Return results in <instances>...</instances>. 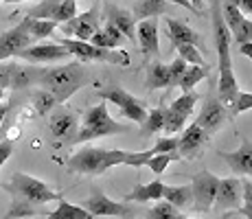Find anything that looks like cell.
Returning a JSON list of instances; mask_svg holds the SVG:
<instances>
[{"instance_id":"obj_36","label":"cell","mask_w":252,"mask_h":219,"mask_svg":"<svg viewBox=\"0 0 252 219\" xmlns=\"http://www.w3.org/2000/svg\"><path fill=\"white\" fill-rule=\"evenodd\" d=\"M178 160H182L178 152H173V154H160V156H152V158L145 162V167L152 169L156 175H162L164 169H167L171 162H178Z\"/></svg>"},{"instance_id":"obj_24","label":"cell","mask_w":252,"mask_h":219,"mask_svg":"<svg viewBox=\"0 0 252 219\" xmlns=\"http://www.w3.org/2000/svg\"><path fill=\"white\" fill-rule=\"evenodd\" d=\"M162 199L169 202L173 208L182 211L193 204V193L191 184H164L162 187Z\"/></svg>"},{"instance_id":"obj_53","label":"cell","mask_w":252,"mask_h":219,"mask_svg":"<svg viewBox=\"0 0 252 219\" xmlns=\"http://www.w3.org/2000/svg\"><path fill=\"white\" fill-rule=\"evenodd\" d=\"M2 2H27V0H0V4Z\"/></svg>"},{"instance_id":"obj_27","label":"cell","mask_w":252,"mask_h":219,"mask_svg":"<svg viewBox=\"0 0 252 219\" xmlns=\"http://www.w3.org/2000/svg\"><path fill=\"white\" fill-rule=\"evenodd\" d=\"M176 86L173 84V75L169 64H162V62H154L147 70V88L149 90H156V88H169Z\"/></svg>"},{"instance_id":"obj_51","label":"cell","mask_w":252,"mask_h":219,"mask_svg":"<svg viewBox=\"0 0 252 219\" xmlns=\"http://www.w3.org/2000/svg\"><path fill=\"white\" fill-rule=\"evenodd\" d=\"M189 2L193 4V9H195L197 13H202V11H204V0H189Z\"/></svg>"},{"instance_id":"obj_18","label":"cell","mask_w":252,"mask_h":219,"mask_svg":"<svg viewBox=\"0 0 252 219\" xmlns=\"http://www.w3.org/2000/svg\"><path fill=\"white\" fill-rule=\"evenodd\" d=\"M208 143V134L197 123H191L187 129H182V136L178 138V154L180 158H193L202 147Z\"/></svg>"},{"instance_id":"obj_23","label":"cell","mask_w":252,"mask_h":219,"mask_svg":"<svg viewBox=\"0 0 252 219\" xmlns=\"http://www.w3.org/2000/svg\"><path fill=\"white\" fill-rule=\"evenodd\" d=\"M75 127H77V114L66 108L53 112L51 119H48V129H51V134L55 138H68Z\"/></svg>"},{"instance_id":"obj_47","label":"cell","mask_w":252,"mask_h":219,"mask_svg":"<svg viewBox=\"0 0 252 219\" xmlns=\"http://www.w3.org/2000/svg\"><path fill=\"white\" fill-rule=\"evenodd\" d=\"M164 2H169V4H178V7H184L187 11H191V13H197L195 9H193V4L189 2V0H164ZM200 16V13H197Z\"/></svg>"},{"instance_id":"obj_41","label":"cell","mask_w":252,"mask_h":219,"mask_svg":"<svg viewBox=\"0 0 252 219\" xmlns=\"http://www.w3.org/2000/svg\"><path fill=\"white\" fill-rule=\"evenodd\" d=\"M149 158H152V152H149V149H145V152H129L123 164H125V167L140 169V167H145V162H147Z\"/></svg>"},{"instance_id":"obj_14","label":"cell","mask_w":252,"mask_h":219,"mask_svg":"<svg viewBox=\"0 0 252 219\" xmlns=\"http://www.w3.org/2000/svg\"><path fill=\"white\" fill-rule=\"evenodd\" d=\"M241 206V180L239 178H224L217 184V195L211 213H221L228 208Z\"/></svg>"},{"instance_id":"obj_50","label":"cell","mask_w":252,"mask_h":219,"mask_svg":"<svg viewBox=\"0 0 252 219\" xmlns=\"http://www.w3.org/2000/svg\"><path fill=\"white\" fill-rule=\"evenodd\" d=\"M7 114H9V103H0V127H2V123H4V119H7Z\"/></svg>"},{"instance_id":"obj_21","label":"cell","mask_w":252,"mask_h":219,"mask_svg":"<svg viewBox=\"0 0 252 219\" xmlns=\"http://www.w3.org/2000/svg\"><path fill=\"white\" fill-rule=\"evenodd\" d=\"M162 187L164 184L160 182V180H154V182H149V184H138V187H134L132 191L125 193L121 202H125V204H129V202H138V204L160 202L162 199Z\"/></svg>"},{"instance_id":"obj_22","label":"cell","mask_w":252,"mask_h":219,"mask_svg":"<svg viewBox=\"0 0 252 219\" xmlns=\"http://www.w3.org/2000/svg\"><path fill=\"white\" fill-rule=\"evenodd\" d=\"M171 4L164 0H138L134 4L132 16L136 18V22L143 20H158V16H169L171 13Z\"/></svg>"},{"instance_id":"obj_43","label":"cell","mask_w":252,"mask_h":219,"mask_svg":"<svg viewBox=\"0 0 252 219\" xmlns=\"http://www.w3.org/2000/svg\"><path fill=\"white\" fill-rule=\"evenodd\" d=\"M187 62H182L180 57H176V60L169 64V68H171V75H173V84L178 86V81H180V77L184 75V70H187Z\"/></svg>"},{"instance_id":"obj_11","label":"cell","mask_w":252,"mask_h":219,"mask_svg":"<svg viewBox=\"0 0 252 219\" xmlns=\"http://www.w3.org/2000/svg\"><path fill=\"white\" fill-rule=\"evenodd\" d=\"M16 57L29 62V64H55V62H64L68 60V51L57 42H40V44H31L24 51H20Z\"/></svg>"},{"instance_id":"obj_52","label":"cell","mask_w":252,"mask_h":219,"mask_svg":"<svg viewBox=\"0 0 252 219\" xmlns=\"http://www.w3.org/2000/svg\"><path fill=\"white\" fill-rule=\"evenodd\" d=\"M224 4H230V7H239V0H226Z\"/></svg>"},{"instance_id":"obj_16","label":"cell","mask_w":252,"mask_h":219,"mask_svg":"<svg viewBox=\"0 0 252 219\" xmlns=\"http://www.w3.org/2000/svg\"><path fill=\"white\" fill-rule=\"evenodd\" d=\"M220 156L235 175H241V178L250 175L252 178V140L244 138L235 152H220Z\"/></svg>"},{"instance_id":"obj_55","label":"cell","mask_w":252,"mask_h":219,"mask_svg":"<svg viewBox=\"0 0 252 219\" xmlns=\"http://www.w3.org/2000/svg\"><path fill=\"white\" fill-rule=\"evenodd\" d=\"M182 219H197V217H184V215H182Z\"/></svg>"},{"instance_id":"obj_5","label":"cell","mask_w":252,"mask_h":219,"mask_svg":"<svg viewBox=\"0 0 252 219\" xmlns=\"http://www.w3.org/2000/svg\"><path fill=\"white\" fill-rule=\"evenodd\" d=\"M2 191L11 193V197L27 199V202L37 204V206H44L48 202H57L62 197L60 191H55L46 182L27 173H13L7 182H2Z\"/></svg>"},{"instance_id":"obj_15","label":"cell","mask_w":252,"mask_h":219,"mask_svg":"<svg viewBox=\"0 0 252 219\" xmlns=\"http://www.w3.org/2000/svg\"><path fill=\"white\" fill-rule=\"evenodd\" d=\"M224 24L228 29V33L235 37L237 44H246L252 42V20L244 16L237 7H230V4H224Z\"/></svg>"},{"instance_id":"obj_45","label":"cell","mask_w":252,"mask_h":219,"mask_svg":"<svg viewBox=\"0 0 252 219\" xmlns=\"http://www.w3.org/2000/svg\"><path fill=\"white\" fill-rule=\"evenodd\" d=\"M241 180V202L246 206H252V180L248 178H239Z\"/></svg>"},{"instance_id":"obj_32","label":"cell","mask_w":252,"mask_h":219,"mask_svg":"<svg viewBox=\"0 0 252 219\" xmlns=\"http://www.w3.org/2000/svg\"><path fill=\"white\" fill-rule=\"evenodd\" d=\"M164 110L167 108H154L147 112V116H145V121L140 125H143V134L152 136V134H158L162 127H164Z\"/></svg>"},{"instance_id":"obj_35","label":"cell","mask_w":252,"mask_h":219,"mask_svg":"<svg viewBox=\"0 0 252 219\" xmlns=\"http://www.w3.org/2000/svg\"><path fill=\"white\" fill-rule=\"evenodd\" d=\"M31 101H33V108H35V112L40 116H46L48 112H51L53 108L57 105V101H55V96L51 94V92H46V90H35L31 94Z\"/></svg>"},{"instance_id":"obj_9","label":"cell","mask_w":252,"mask_h":219,"mask_svg":"<svg viewBox=\"0 0 252 219\" xmlns=\"http://www.w3.org/2000/svg\"><path fill=\"white\" fill-rule=\"evenodd\" d=\"M62 37L68 40H79V42H90L92 35L99 31V0H94V4L84 13H77L72 20L60 24Z\"/></svg>"},{"instance_id":"obj_19","label":"cell","mask_w":252,"mask_h":219,"mask_svg":"<svg viewBox=\"0 0 252 219\" xmlns=\"http://www.w3.org/2000/svg\"><path fill=\"white\" fill-rule=\"evenodd\" d=\"M164 29H167V37L171 42L173 48L184 46V44H191V46H200L202 37L197 31H193L187 22H180L176 18H164Z\"/></svg>"},{"instance_id":"obj_39","label":"cell","mask_w":252,"mask_h":219,"mask_svg":"<svg viewBox=\"0 0 252 219\" xmlns=\"http://www.w3.org/2000/svg\"><path fill=\"white\" fill-rule=\"evenodd\" d=\"M248 110H252V92H237L235 103H232V108L228 110L230 119L244 114V112H248Z\"/></svg>"},{"instance_id":"obj_37","label":"cell","mask_w":252,"mask_h":219,"mask_svg":"<svg viewBox=\"0 0 252 219\" xmlns=\"http://www.w3.org/2000/svg\"><path fill=\"white\" fill-rule=\"evenodd\" d=\"M178 57H180L182 62H187L189 66H200V68H211L204 62V57H202V53L197 51L195 46H191V44H184V46H178Z\"/></svg>"},{"instance_id":"obj_13","label":"cell","mask_w":252,"mask_h":219,"mask_svg":"<svg viewBox=\"0 0 252 219\" xmlns=\"http://www.w3.org/2000/svg\"><path fill=\"white\" fill-rule=\"evenodd\" d=\"M228 119H230L228 110L220 103V99H217V96H208L195 123L211 136V134H215L217 129H221V125H224Z\"/></svg>"},{"instance_id":"obj_29","label":"cell","mask_w":252,"mask_h":219,"mask_svg":"<svg viewBox=\"0 0 252 219\" xmlns=\"http://www.w3.org/2000/svg\"><path fill=\"white\" fill-rule=\"evenodd\" d=\"M27 31L33 40H44V37H53V33L57 31L60 24H55L53 20H35V18H24Z\"/></svg>"},{"instance_id":"obj_48","label":"cell","mask_w":252,"mask_h":219,"mask_svg":"<svg viewBox=\"0 0 252 219\" xmlns=\"http://www.w3.org/2000/svg\"><path fill=\"white\" fill-rule=\"evenodd\" d=\"M239 9L244 16H252V0H239Z\"/></svg>"},{"instance_id":"obj_33","label":"cell","mask_w":252,"mask_h":219,"mask_svg":"<svg viewBox=\"0 0 252 219\" xmlns=\"http://www.w3.org/2000/svg\"><path fill=\"white\" fill-rule=\"evenodd\" d=\"M147 219H182V211H178V208H173L169 202H156L152 208L147 211Z\"/></svg>"},{"instance_id":"obj_8","label":"cell","mask_w":252,"mask_h":219,"mask_svg":"<svg viewBox=\"0 0 252 219\" xmlns=\"http://www.w3.org/2000/svg\"><path fill=\"white\" fill-rule=\"evenodd\" d=\"M81 208L90 213L92 217H119V219H134L136 217V211H134L129 204L125 202H116V199H110L101 188H92L90 197L84 199Z\"/></svg>"},{"instance_id":"obj_38","label":"cell","mask_w":252,"mask_h":219,"mask_svg":"<svg viewBox=\"0 0 252 219\" xmlns=\"http://www.w3.org/2000/svg\"><path fill=\"white\" fill-rule=\"evenodd\" d=\"M184 125H187V116L176 114V112H171L169 108L164 110V127H162V131H167V136L176 134V131H182Z\"/></svg>"},{"instance_id":"obj_49","label":"cell","mask_w":252,"mask_h":219,"mask_svg":"<svg viewBox=\"0 0 252 219\" xmlns=\"http://www.w3.org/2000/svg\"><path fill=\"white\" fill-rule=\"evenodd\" d=\"M239 46V53L241 55H246L248 60L252 62V42H246V44H237Z\"/></svg>"},{"instance_id":"obj_46","label":"cell","mask_w":252,"mask_h":219,"mask_svg":"<svg viewBox=\"0 0 252 219\" xmlns=\"http://www.w3.org/2000/svg\"><path fill=\"white\" fill-rule=\"evenodd\" d=\"M224 217H226V219H228V217H244V219H252V206H246V204H241V206L237 208V211H228Z\"/></svg>"},{"instance_id":"obj_34","label":"cell","mask_w":252,"mask_h":219,"mask_svg":"<svg viewBox=\"0 0 252 219\" xmlns=\"http://www.w3.org/2000/svg\"><path fill=\"white\" fill-rule=\"evenodd\" d=\"M77 13H79L77 11V0H60L55 11H53V16H51V20L55 24H64V22L72 20Z\"/></svg>"},{"instance_id":"obj_17","label":"cell","mask_w":252,"mask_h":219,"mask_svg":"<svg viewBox=\"0 0 252 219\" xmlns=\"http://www.w3.org/2000/svg\"><path fill=\"white\" fill-rule=\"evenodd\" d=\"M105 22L112 24L125 40L136 42V18L132 16V11L121 9L116 4H105Z\"/></svg>"},{"instance_id":"obj_42","label":"cell","mask_w":252,"mask_h":219,"mask_svg":"<svg viewBox=\"0 0 252 219\" xmlns=\"http://www.w3.org/2000/svg\"><path fill=\"white\" fill-rule=\"evenodd\" d=\"M11 79H13V64H0V90L4 88H11Z\"/></svg>"},{"instance_id":"obj_40","label":"cell","mask_w":252,"mask_h":219,"mask_svg":"<svg viewBox=\"0 0 252 219\" xmlns=\"http://www.w3.org/2000/svg\"><path fill=\"white\" fill-rule=\"evenodd\" d=\"M152 156H160V154H173L178 152V138H171V136H162V138L156 140V145H154L152 149Z\"/></svg>"},{"instance_id":"obj_4","label":"cell","mask_w":252,"mask_h":219,"mask_svg":"<svg viewBox=\"0 0 252 219\" xmlns=\"http://www.w3.org/2000/svg\"><path fill=\"white\" fill-rule=\"evenodd\" d=\"M123 131H127V127L116 123L108 112V103L99 101L96 105L86 110L84 119H81V127L75 134V143H86L92 138H103V136L123 134Z\"/></svg>"},{"instance_id":"obj_3","label":"cell","mask_w":252,"mask_h":219,"mask_svg":"<svg viewBox=\"0 0 252 219\" xmlns=\"http://www.w3.org/2000/svg\"><path fill=\"white\" fill-rule=\"evenodd\" d=\"M129 152L103 147H81L66 160V169L79 175H103L108 169L123 164Z\"/></svg>"},{"instance_id":"obj_26","label":"cell","mask_w":252,"mask_h":219,"mask_svg":"<svg viewBox=\"0 0 252 219\" xmlns=\"http://www.w3.org/2000/svg\"><path fill=\"white\" fill-rule=\"evenodd\" d=\"M125 37L121 35L119 31L112 27V24L105 22L103 29H99V31L92 35L90 44L92 46H99V48H105V51H116V48H121V44H123Z\"/></svg>"},{"instance_id":"obj_44","label":"cell","mask_w":252,"mask_h":219,"mask_svg":"<svg viewBox=\"0 0 252 219\" xmlns=\"http://www.w3.org/2000/svg\"><path fill=\"white\" fill-rule=\"evenodd\" d=\"M11 154H13V140L11 138L0 140V167H2V164L11 158Z\"/></svg>"},{"instance_id":"obj_28","label":"cell","mask_w":252,"mask_h":219,"mask_svg":"<svg viewBox=\"0 0 252 219\" xmlns=\"http://www.w3.org/2000/svg\"><path fill=\"white\" fill-rule=\"evenodd\" d=\"M46 219H94V217H92L86 208L77 206V204H70L68 199L60 197L57 199V208L48 213Z\"/></svg>"},{"instance_id":"obj_2","label":"cell","mask_w":252,"mask_h":219,"mask_svg":"<svg viewBox=\"0 0 252 219\" xmlns=\"http://www.w3.org/2000/svg\"><path fill=\"white\" fill-rule=\"evenodd\" d=\"M37 84L42 86V90L51 92L57 103H64L77 90H81L84 86L90 84V70H86L81 62H68V64L62 66L40 68Z\"/></svg>"},{"instance_id":"obj_25","label":"cell","mask_w":252,"mask_h":219,"mask_svg":"<svg viewBox=\"0 0 252 219\" xmlns=\"http://www.w3.org/2000/svg\"><path fill=\"white\" fill-rule=\"evenodd\" d=\"M37 215H48L44 206H37V204H31L20 197H11V206L4 213L2 219H27V217H37Z\"/></svg>"},{"instance_id":"obj_6","label":"cell","mask_w":252,"mask_h":219,"mask_svg":"<svg viewBox=\"0 0 252 219\" xmlns=\"http://www.w3.org/2000/svg\"><path fill=\"white\" fill-rule=\"evenodd\" d=\"M57 44L68 51L70 57H75L77 62L86 64V62H103V64H114V66H129L132 64V57L127 51L123 48H116V51H105V48L92 46L90 42H79V40H68V37L62 35H53Z\"/></svg>"},{"instance_id":"obj_31","label":"cell","mask_w":252,"mask_h":219,"mask_svg":"<svg viewBox=\"0 0 252 219\" xmlns=\"http://www.w3.org/2000/svg\"><path fill=\"white\" fill-rule=\"evenodd\" d=\"M197 101H200V94L197 92H182L180 96H178L176 101H173L171 105H169V110L176 112V114H182V116H191L193 110H195Z\"/></svg>"},{"instance_id":"obj_1","label":"cell","mask_w":252,"mask_h":219,"mask_svg":"<svg viewBox=\"0 0 252 219\" xmlns=\"http://www.w3.org/2000/svg\"><path fill=\"white\" fill-rule=\"evenodd\" d=\"M211 16H213V37H215L217 57H220V79H217V99L226 110L232 108L237 99V77L232 70V55H230V33L224 24L220 0H211Z\"/></svg>"},{"instance_id":"obj_10","label":"cell","mask_w":252,"mask_h":219,"mask_svg":"<svg viewBox=\"0 0 252 219\" xmlns=\"http://www.w3.org/2000/svg\"><path fill=\"white\" fill-rule=\"evenodd\" d=\"M217 184H220V178L215 173H211L208 169H202L193 178V182H191V193H193L191 208L193 211L195 213L213 211V204H215V195H217Z\"/></svg>"},{"instance_id":"obj_54","label":"cell","mask_w":252,"mask_h":219,"mask_svg":"<svg viewBox=\"0 0 252 219\" xmlns=\"http://www.w3.org/2000/svg\"><path fill=\"white\" fill-rule=\"evenodd\" d=\"M2 99H4V90H0V103H2Z\"/></svg>"},{"instance_id":"obj_12","label":"cell","mask_w":252,"mask_h":219,"mask_svg":"<svg viewBox=\"0 0 252 219\" xmlns=\"http://www.w3.org/2000/svg\"><path fill=\"white\" fill-rule=\"evenodd\" d=\"M33 44V37L29 35L27 24L24 20L20 24H16L13 29H7L4 33H0V64L9 57H16L20 51H24L27 46Z\"/></svg>"},{"instance_id":"obj_7","label":"cell","mask_w":252,"mask_h":219,"mask_svg":"<svg viewBox=\"0 0 252 219\" xmlns=\"http://www.w3.org/2000/svg\"><path fill=\"white\" fill-rule=\"evenodd\" d=\"M99 99L105 103H112L119 108V112L132 123H143L145 116H147V108L140 99H136L134 94H129L125 88L121 86H108L99 92Z\"/></svg>"},{"instance_id":"obj_20","label":"cell","mask_w":252,"mask_h":219,"mask_svg":"<svg viewBox=\"0 0 252 219\" xmlns=\"http://www.w3.org/2000/svg\"><path fill=\"white\" fill-rule=\"evenodd\" d=\"M136 42L147 57H158L160 55V42H158V20H143L136 22Z\"/></svg>"},{"instance_id":"obj_30","label":"cell","mask_w":252,"mask_h":219,"mask_svg":"<svg viewBox=\"0 0 252 219\" xmlns=\"http://www.w3.org/2000/svg\"><path fill=\"white\" fill-rule=\"evenodd\" d=\"M208 70L211 68H200V66H187V70H184V75L180 77V81H178V88H180L182 92H193V88L200 84L202 79H206L208 77Z\"/></svg>"}]
</instances>
